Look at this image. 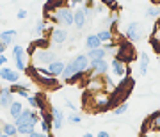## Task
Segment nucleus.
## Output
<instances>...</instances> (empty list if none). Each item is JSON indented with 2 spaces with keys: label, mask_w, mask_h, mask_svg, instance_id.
I'll return each instance as SVG.
<instances>
[{
  "label": "nucleus",
  "mask_w": 160,
  "mask_h": 137,
  "mask_svg": "<svg viewBox=\"0 0 160 137\" xmlns=\"http://www.w3.org/2000/svg\"><path fill=\"white\" fill-rule=\"evenodd\" d=\"M139 59H141V63H139V75H141V77H144V75L148 73V66H149V55L146 53V52H142V53L139 55Z\"/></svg>",
  "instance_id": "20"
},
{
  "label": "nucleus",
  "mask_w": 160,
  "mask_h": 137,
  "mask_svg": "<svg viewBox=\"0 0 160 137\" xmlns=\"http://www.w3.org/2000/svg\"><path fill=\"white\" fill-rule=\"evenodd\" d=\"M71 63H73L75 69H77L78 73H87V71H89V66H91V61H89V57H87L86 53H80V55L73 57Z\"/></svg>",
  "instance_id": "9"
},
{
  "label": "nucleus",
  "mask_w": 160,
  "mask_h": 137,
  "mask_svg": "<svg viewBox=\"0 0 160 137\" xmlns=\"http://www.w3.org/2000/svg\"><path fill=\"white\" fill-rule=\"evenodd\" d=\"M125 36H126V39L130 41V43H137V41H141L144 38L142 25H141L139 22L128 23V27H126V30H125Z\"/></svg>",
  "instance_id": "2"
},
{
  "label": "nucleus",
  "mask_w": 160,
  "mask_h": 137,
  "mask_svg": "<svg viewBox=\"0 0 160 137\" xmlns=\"http://www.w3.org/2000/svg\"><path fill=\"white\" fill-rule=\"evenodd\" d=\"M116 57H119L125 63H132L135 59V52H133L132 43H119V50L116 53Z\"/></svg>",
  "instance_id": "8"
},
{
  "label": "nucleus",
  "mask_w": 160,
  "mask_h": 137,
  "mask_svg": "<svg viewBox=\"0 0 160 137\" xmlns=\"http://www.w3.org/2000/svg\"><path fill=\"white\" fill-rule=\"evenodd\" d=\"M149 43L153 46V50L157 52V53H160V39L158 38H157V36H151V38H149Z\"/></svg>",
  "instance_id": "30"
},
{
  "label": "nucleus",
  "mask_w": 160,
  "mask_h": 137,
  "mask_svg": "<svg viewBox=\"0 0 160 137\" xmlns=\"http://www.w3.org/2000/svg\"><path fill=\"white\" fill-rule=\"evenodd\" d=\"M6 48H7V46L4 45V43H2V41H0V55H2V53H4V52H6Z\"/></svg>",
  "instance_id": "40"
},
{
  "label": "nucleus",
  "mask_w": 160,
  "mask_h": 137,
  "mask_svg": "<svg viewBox=\"0 0 160 137\" xmlns=\"http://www.w3.org/2000/svg\"><path fill=\"white\" fill-rule=\"evenodd\" d=\"M2 132H4L6 135H9V137H14V135H18V126L14 125V123H4Z\"/></svg>",
  "instance_id": "25"
},
{
  "label": "nucleus",
  "mask_w": 160,
  "mask_h": 137,
  "mask_svg": "<svg viewBox=\"0 0 160 137\" xmlns=\"http://www.w3.org/2000/svg\"><path fill=\"white\" fill-rule=\"evenodd\" d=\"M86 48L87 50H94V48H102V41H100V38H98V34H89L86 38Z\"/></svg>",
  "instance_id": "18"
},
{
  "label": "nucleus",
  "mask_w": 160,
  "mask_h": 137,
  "mask_svg": "<svg viewBox=\"0 0 160 137\" xmlns=\"http://www.w3.org/2000/svg\"><path fill=\"white\" fill-rule=\"evenodd\" d=\"M157 38H158V39H160V34H158V36H157Z\"/></svg>",
  "instance_id": "45"
},
{
  "label": "nucleus",
  "mask_w": 160,
  "mask_h": 137,
  "mask_svg": "<svg viewBox=\"0 0 160 137\" xmlns=\"http://www.w3.org/2000/svg\"><path fill=\"white\" fill-rule=\"evenodd\" d=\"M155 30H160V16L157 18V23H155Z\"/></svg>",
  "instance_id": "41"
},
{
  "label": "nucleus",
  "mask_w": 160,
  "mask_h": 137,
  "mask_svg": "<svg viewBox=\"0 0 160 137\" xmlns=\"http://www.w3.org/2000/svg\"><path fill=\"white\" fill-rule=\"evenodd\" d=\"M64 66H66V64H64L62 61H53V63H50L46 66V69H48V73H50L52 77H61L62 71H64Z\"/></svg>",
  "instance_id": "16"
},
{
  "label": "nucleus",
  "mask_w": 160,
  "mask_h": 137,
  "mask_svg": "<svg viewBox=\"0 0 160 137\" xmlns=\"http://www.w3.org/2000/svg\"><path fill=\"white\" fill-rule=\"evenodd\" d=\"M82 137H94V135H92L91 132H87V134H84V135H82Z\"/></svg>",
  "instance_id": "42"
},
{
  "label": "nucleus",
  "mask_w": 160,
  "mask_h": 137,
  "mask_svg": "<svg viewBox=\"0 0 160 137\" xmlns=\"http://www.w3.org/2000/svg\"><path fill=\"white\" fill-rule=\"evenodd\" d=\"M84 75H86V73H75L73 77H71V79L68 80V84H77L78 80H82V79H84Z\"/></svg>",
  "instance_id": "32"
},
{
  "label": "nucleus",
  "mask_w": 160,
  "mask_h": 137,
  "mask_svg": "<svg viewBox=\"0 0 160 137\" xmlns=\"http://www.w3.org/2000/svg\"><path fill=\"white\" fill-rule=\"evenodd\" d=\"M148 128H151V130H160V110L158 112H153L149 118H146V121H144V125H142V134H146Z\"/></svg>",
  "instance_id": "11"
},
{
  "label": "nucleus",
  "mask_w": 160,
  "mask_h": 137,
  "mask_svg": "<svg viewBox=\"0 0 160 137\" xmlns=\"http://www.w3.org/2000/svg\"><path fill=\"white\" fill-rule=\"evenodd\" d=\"M14 102V98H12V93L9 87H2L0 89V107L2 109H9Z\"/></svg>",
  "instance_id": "14"
},
{
  "label": "nucleus",
  "mask_w": 160,
  "mask_h": 137,
  "mask_svg": "<svg viewBox=\"0 0 160 137\" xmlns=\"http://www.w3.org/2000/svg\"><path fill=\"white\" fill-rule=\"evenodd\" d=\"M96 137H110V134H109V132H105V130H100Z\"/></svg>",
  "instance_id": "39"
},
{
  "label": "nucleus",
  "mask_w": 160,
  "mask_h": 137,
  "mask_svg": "<svg viewBox=\"0 0 160 137\" xmlns=\"http://www.w3.org/2000/svg\"><path fill=\"white\" fill-rule=\"evenodd\" d=\"M52 20L59 25H64V27H71L75 20V11L68 6H61L59 9H55V13L52 14Z\"/></svg>",
  "instance_id": "1"
},
{
  "label": "nucleus",
  "mask_w": 160,
  "mask_h": 137,
  "mask_svg": "<svg viewBox=\"0 0 160 137\" xmlns=\"http://www.w3.org/2000/svg\"><path fill=\"white\" fill-rule=\"evenodd\" d=\"M16 38V30L11 29V30H4V32H0V41L4 43L6 46L12 45V39Z\"/></svg>",
  "instance_id": "22"
},
{
  "label": "nucleus",
  "mask_w": 160,
  "mask_h": 137,
  "mask_svg": "<svg viewBox=\"0 0 160 137\" xmlns=\"http://www.w3.org/2000/svg\"><path fill=\"white\" fill-rule=\"evenodd\" d=\"M109 69H110V64L105 59H100V61H91L89 73H91V77H103V75H107Z\"/></svg>",
  "instance_id": "7"
},
{
  "label": "nucleus",
  "mask_w": 160,
  "mask_h": 137,
  "mask_svg": "<svg viewBox=\"0 0 160 137\" xmlns=\"http://www.w3.org/2000/svg\"><path fill=\"white\" fill-rule=\"evenodd\" d=\"M68 119H69V123H73V125H78L80 121H82V116H80L78 112H71V114L68 116Z\"/></svg>",
  "instance_id": "31"
},
{
  "label": "nucleus",
  "mask_w": 160,
  "mask_h": 137,
  "mask_svg": "<svg viewBox=\"0 0 160 137\" xmlns=\"http://www.w3.org/2000/svg\"><path fill=\"white\" fill-rule=\"evenodd\" d=\"M2 134H4V132H2V128H0V135H2Z\"/></svg>",
  "instance_id": "44"
},
{
  "label": "nucleus",
  "mask_w": 160,
  "mask_h": 137,
  "mask_svg": "<svg viewBox=\"0 0 160 137\" xmlns=\"http://www.w3.org/2000/svg\"><path fill=\"white\" fill-rule=\"evenodd\" d=\"M9 89H11L12 94H20L22 98H29V86L27 84H20V82H16V84H11L9 86Z\"/></svg>",
  "instance_id": "17"
},
{
  "label": "nucleus",
  "mask_w": 160,
  "mask_h": 137,
  "mask_svg": "<svg viewBox=\"0 0 160 137\" xmlns=\"http://www.w3.org/2000/svg\"><path fill=\"white\" fill-rule=\"evenodd\" d=\"M82 4H84V0H68V7H77Z\"/></svg>",
  "instance_id": "33"
},
{
  "label": "nucleus",
  "mask_w": 160,
  "mask_h": 137,
  "mask_svg": "<svg viewBox=\"0 0 160 137\" xmlns=\"http://www.w3.org/2000/svg\"><path fill=\"white\" fill-rule=\"evenodd\" d=\"M0 79L9 82V84H16L20 80V71L9 68V66H4V68H0Z\"/></svg>",
  "instance_id": "10"
},
{
  "label": "nucleus",
  "mask_w": 160,
  "mask_h": 137,
  "mask_svg": "<svg viewBox=\"0 0 160 137\" xmlns=\"http://www.w3.org/2000/svg\"><path fill=\"white\" fill-rule=\"evenodd\" d=\"M98 38H100V41H102V45H105V43L114 41V32H112L110 29H102L100 32H98Z\"/></svg>",
  "instance_id": "24"
},
{
  "label": "nucleus",
  "mask_w": 160,
  "mask_h": 137,
  "mask_svg": "<svg viewBox=\"0 0 160 137\" xmlns=\"http://www.w3.org/2000/svg\"><path fill=\"white\" fill-rule=\"evenodd\" d=\"M34 61L39 64H48L53 63V61H57V55H55V52H52L50 48H38L34 53Z\"/></svg>",
  "instance_id": "6"
},
{
  "label": "nucleus",
  "mask_w": 160,
  "mask_h": 137,
  "mask_svg": "<svg viewBox=\"0 0 160 137\" xmlns=\"http://www.w3.org/2000/svg\"><path fill=\"white\" fill-rule=\"evenodd\" d=\"M50 112H52V128H55V130H61L62 128V123H64V114H62V110L57 107H52L50 109Z\"/></svg>",
  "instance_id": "13"
},
{
  "label": "nucleus",
  "mask_w": 160,
  "mask_h": 137,
  "mask_svg": "<svg viewBox=\"0 0 160 137\" xmlns=\"http://www.w3.org/2000/svg\"><path fill=\"white\" fill-rule=\"evenodd\" d=\"M27 100H29V105H30L32 109H38V100H36V96H32V94H30Z\"/></svg>",
  "instance_id": "34"
},
{
  "label": "nucleus",
  "mask_w": 160,
  "mask_h": 137,
  "mask_svg": "<svg viewBox=\"0 0 160 137\" xmlns=\"http://www.w3.org/2000/svg\"><path fill=\"white\" fill-rule=\"evenodd\" d=\"M23 109H25V107H23V103H22V102H16V100L12 102V105L9 107V114H11L12 119L20 118V114L23 112Z\"/></svg>",
  "instance_id": "23"
},
{
  "label": "nucleus",
  "mask_w": 160,
  "mask_h": 137,
  "mask_svg": "<svg viewBox=\"0 0 160 137\" xmlns=\"http://www.w3.org/2000/svg\"><path fill=\"white\" fill-rule=\"evenodd\" d=\"M45 29H46V22H45V20H39V22L36 23V27H34V34L36 36H41L43 32H45Z\"/></svg>",
  "instance_id": "28"
},
{
  "label": "nucleus",
  "mask_w": 160,
  "mask_h": 137,
  "mask_svg": "<svg viewBox=\"0 0 160 137\" xmlns=\"http://www.w3.org/2000/svg\"><path fill=\"white\" fill-rule=\"evenodd\" d=\"M6 64H7V57L4 55V53H2V55H0V68H4Z\"/></svg>",
  "instance_id": "38"
},
{
  "label": "nucleus",
  "mask_w": 160,
  "mask_h": 137,
  "mask_svg": "<svg viewBox=\"0 0 160 137\" xmlns=\"http://www.w3.org/2000/svg\"><path fill=\"white\" fill-rule=\"evenodd\" d=\"M27 52L22 45H14L12 46V57H14V63H16L18 71H25L27 69Z\"/></svg>",
  "instance_id": "5"
},
{
  "label": "nucleus",
  "mask_w": 160,
  "mask_h": 137,
  "mask_svg": "<svg viewBox=\"0 0 160 137\" xmlns=\"http://www.w3.org/2000/svg\"><path fill=\"white\" fill-rule=\"evenodd\" d=\"M32 132H36V125L25 123V125H20V126H18V134H22V135H30Z\"/></svg>",
  "instance_id": "26"
},
{
  "label": "nucleus",
  "mask_w": 160,
  "mask_h": 137,
  "mask_svg": "<svg viewBox=\"0 0 160 137\" xmlns=\"http://www.w3.org/2000/svg\"><path fill=\"white\" fill-rule=\"evenodd\" d=\"M105 9H107V7L103 6V4H96V6H94V13H98V14L105 13Z\"/></svg>",
  "instance_id": "35"
},
{
  "label": "nucleus",
  "mask_w": 160,
  "mask_h": 137,
  "mask_svg": "<svg viewBox=\"0 0 160 137\" xmlns=\"http://www.w3.org/2000/svg\"><path fill=\"white\" fill-rule=\"evenodd\" d=\"M126 110H128V103L123 102V103H118V105H116V109L112 110V114L114 116H123Z\"/></svg>",
  "instance_id": "27"
},
{
  "label": "nucleus",
  "mask_w": 160,
  "mask_h": 137,
  "mask_svg": "<svg viewBox=\"0 0 160 137\" xmlns=\"http://www.w3.org/2000/svg\"><path fill=\"white\" fill-rule=\"evenodd\" d=\"M86 55L89 57V61H100V59H105V55H107V50H103V46H102V48L87 50Z\"/></svg>",
  "instance_id": "21"
},
{
  "label": "nucleus",
  "mask_w": 160,
  "mask_h": 137,
  "mask_svg": "<svg viewBox=\"0 0 160 137\" xmlns=\"http://www.w3.org/2000/svg\"><path fill=\"white\" fill-rule=\"evenodd\" d=\"M110 71H112V75L118 77V79H125L126 75H130V66H126L125 61H121L119 57L114 55L112 63H110Z\"/></svg>",
  "instance_id": "3"
},
{
  "label": "nucleus",
  "mask_w": 160,
  "mask_h": 137,
  "mask_svg": "<svg viewBox=\"0 0 160 137\" xmlns=\"http://www.w3.org/2000/svg\"><path fill=\"white\" fill-rule=\"evenodd\" d=\"M87 23V16L86 13H84V7H78V9H75V20H73V25L77 27L78 30H82L86 27Z\"/></svg>",
  "instance_id": "15"
},
{
  "label": "nucleus",
  "mask_w": 160,
  "mask_h": 137,
  "mask_svg": "<svg viewBox=\"0 0 160 137\" xmlns=\"http://www.w3.org/2000/svg\"><path fill=\"white\" fill-rule=\"evenodd\" d=\"M52 112H48V110H45V112H41V126H43V132L45 134H48V132L52 130Z\"/></svg>",
  "instance_id": "19"
},
{
  "label": "nucleus",
  "mask_w": 160,
  "mask_h": 137,
  "mask_svg": "<svg viewBox=\"0 0 160 137\" xmlns=\"http://www.w3.org/2000/svg\"><path fill=\"white\" fill-rule=\"evenodd\" d=\"M16 16H18V20H25V18H27V11H25V9H20V11L16 13Z\"/></svg>",
  "instance_id": "36"
},
{
  "label": "nucleus",
  "mask_w": 160,
  "mask_h": 137,
  "mask_svg": "<svg viewBox=\"0 0 160 137\" xmlns=\"http://www.w3.org/2000/svg\"><path fill=\"white\" fill-rule=\"evenodd\" d=\"M25 123H30V125H38L39 123V114L32 110V109H23V112L20 114V118L14 119V125L20 126V125H25Z\"/></svg>",
  "instance_id": "4"
},
{
  "label": "nucleus",
  "mask_w": 160,
  "mask_h": 137,
  "mask_svg": "<svg viewBox=\"0 0 160 137\" xmlns=\"http://www.w3.org/2000/svg\"><path fill=\"white\" fill-rule=\"evenodd\" d=\"M66 39H68V30H66V29L57 27V29H52L50 30V41H52V43H55V45H62Z\"/></svg>",
  "instance_id": "12"
},
{
  "label": "nucleus",
  "mask_w": 160,
  "mask_h": 137,
  "mask_svg": "<svg viewBox=\"0 0 160 137\" xmlns=\"http://www.w3.org/2000/svg\"><path fill=\"white\" fill-rule=\"evenodd\" d=\"M27 137H48V134H45V132H32L30 135Z\"/></svg>",
  "instance_id": "37"
},
{
  "label": "nucleus",
  "mask_w": 160,
  "mask_h": 137,
  "mask_svg": "<svg viewBox=\"0 0 160 137\" xmlns=\"http://www.w3.org/2000/svg\"><path fill=\"white\" fill-rule=\"evenodd\" d=\"M146 16L148 18H158L160 16V9L158 7H148V9H146Z\"/></svg>",
  "instance_id": "29"
},
{
  "label": "nucleus",
  "mask_w": 160,
  "mask_h": 137,
  "mask_svg": "<svg viewBox=\"0 0 160 137\" xmlns=\"http://www.w3.org/2000/svg\"><path fill=\"white\" fill-rule=\"evenodd\" d=\"M0 137H9V135H6V134H2V135H0Z\"/></svg>",
  "instance_id": "43"
}]
</instances>
